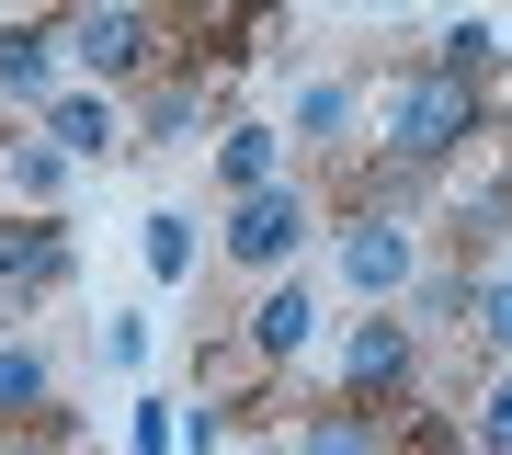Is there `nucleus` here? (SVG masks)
<instances>
[{
  "label": "nucleus",
  "instance_id": "f257e3e1",
  "mask_svg": "<svg viewBox=\"0 0 512 455\" xmlns=\"http://www.w3.org/2000/svg\"><path fill=\"white\" fill-rule=\"evenodd\" d=\"M467 137H478V80H456V69H410L399 103H387V160H399V171H444Z\"/></svg>",
  "mask_w": 512,
  "mask_h": 455
},
{
  "label": "nucleus",
  "instance_id": "f03ea898",
  "mask_svg": "<svg viewBox=\"0 0 512 455\" xmlns=\"http://www.w3.org/2000/svg\"><path fill=\"white\" fill-rule=\"evenodd\" d=\"M330 262H342V285L365 296V308H399L421 285V239H410L399 205H353V217L330 228Z\"/></svg>",
  "mask_w": 512,
  "mask_h": 455
},
{
  "label": "nucleus",
  "instance_id": "7ed1b4c3",
  "mask_svg": "<svg viewBox=\"0 0 512 455\" xmlns=\"http://www.w3.org/2000/svg\"><path fill=\"white\" fill-rule=\"evenodd\" d=\"M57 46H69V69L80 80H148V57H160V23L137 12V0H80L69 23H57Z\"/></svg>",
  "mask_w": 512,
  "mask_h": 455
},
{
  "label": "nucleus",
  "instance_id": "20e7f679",
  "mask_svg": "<svg viewBox=\"0 0 512 455\" xmlns=\"http://www.w3.org/2000/svg\"><path fill=\"white\" fill-rule=\"evenodd\" d=\"M308 228H319V205L296 194V182H262V194H228V228H217V251L239 273H285L296 251H308Z\"/></svg>",
  "mask_w": 512,
  "mask_h": 455
},
{
  "label": "nucleus",
  "instance_id": "39448f33",
  "mask_svg": "<svg viewBox=\"0 0 512 455\" xmlns=\"http://www.w3.org/2000/svg\"><path fill=\"white\" fill-rule=\"evenodd\" d=\"M410 364H421V342H410V319H399V308L353 319V330H342V399H399Z\"/></svg>",
  "mask_w": 512,
  "mask_h": 455
},
{
  "label": "nucleus",
  "instance_id": "423d86ee",
  "mask_svg": "<svg viewBox=\"0 0 512 455\" xmlns=\"http://www.w3.org/2000/svg\"><path fill=\"white\" fill-rule=\"evenodd\" d=\"M308 330H319V296L296 285V273H262L251 319H239V342H251V364H296V353H308Z\"/></svg>",
  "mask_w": 512,
  "mask_h": 455
},
{
  "label": "nucleus",
  "instance_id": "0eeeda50",
  "mask_svg": "<svg viewBox=\"0 0 512 455\" xmlns=\"http://www.w3.org/2000/svg\"><path fill=\"white\" fill-rule=\"evenodd\" d=\"M46 137L69 148V160H114V148H126L137 126H126V103H114V91L92 80V91H57V103H46Z\"/></svg>",
  "mask_w": 512,
  "mask_h": 455
},
{
  "label": "nucleus",
  "instance_id": "6e6552de",
  "mask_svg": "<svg viewBox=\"0 0 512 455\" xmlns=\"http://www.w3.org/2000/svg\"><path fill=\"white\" fill-rule=\"evenodd\" d=\"M57 35H35V23H12V35H0V103H23V114H46L57 91H69V69H57Z\"/></svg>",
  "mask_w": 512,
  "mask_h": 455
},
{
  "label": "nucleus",
  "instance_id": "1a4fd4ad",
  "mask_svg": "<svg viewBox=\"0 0 512 455\" xmlns=\"http://www.w3.org/2000/svg\"><path fill=\"white\" fill-rule=\"evenodd\" d=\"M57 285H69V239H57V228H12V217H0V296L23 308V296H57Z\"/></svg>",
  "mask_w": 512,
  "mask_h": 455
},
{
  "label": "nucleus",
  "instance_id": "9d476101",
  "mask_svg": "<svg viewBox=\"0 0 512 455\" xmlns=\"http://www.w3.org/2000/svg\"><path fill=\"white\" fill-rule=\"evenodd\" d=\"M205 114H217V103H205V69H171V80H148L137 137H148V148H194V137H205Z\"/></svg>",
  "mask_w": 512,
  "mask_h": 455
},
{
  "label": "nucleus",
  "instance_id": "9b49d317",
  "mask_svg": "<svg viewBox=\"0 0 512 455\" xmlns=\"http://www.w3.org/2000/svg\"><path fill=\"white\" fill-rule=\"evenodd\" d=\"M217 182H228V194L285 182V126H217Z\"/></svg>",
  "mask_w": 512,
  "mask_h": 455
},
{
  "label": "nucleus",
  "instance_id": "f8f14e48",
  "mask_svg": "<svg viewBox=\"0 0 512 455\" xmlns=\"http://www.w3.org/2000/svg\"><path fill=\"white\" fill-rule=\"evenodd\" d=\"M296 444H308V455H399V444H387V421H365V399H330Z\"/></svg>",
  "mask_w": 512,
  "mask_h": 455
},
{
  "label": "nucleus",
  "instance_id": "ddd939ff",
  "mask_svg": "<svg viewBox=\"0 0 512 455\" xmlns=\"http://www.w3.org/2000/svg\"><path fill=\"white\" fill-rule=\"evenodd\" d=\"M183 23H194V46H217V57H239L274 23V0H183Z\"/></svg>",
  "mask_w": 512,
  "mask_h": 455
},
{
  "label": "nucleus",
  "instance_id": "4468645a",
  "mask_svg": "<svg viewBox=\"0 0 512 455\" xmlns=\"http://www.w3.org/2000/svg\"><path fill=\"white\" fill-rule=\"evenodd\" d=\"M137 262L160 273V285H183V273H194V217H183V205H160V217H137Z\"/></svg>",
  "mask_w": 512,
  "mask_h": 455
},
{
  "label": "nucleus",
  "instance_id": "2eb2a0df",
  "mask_svg": "<svg viewBox=\"0 0 512 455\" xmlns=\"http://www.w3.org/2000/svg\"><path fill=\"white\" fill-rule=\"evenodd\" d=\"M57 171H69V148H57V137H46V148H23V137L0 148V194H12V205H46Z\"/></svg>",
  "mask_w": 512,
  "mask_h": 455
},
{
  "label": "nucleus",
  "instance_id": "dca6fc26",
  "mask_svg": "<svg viewBox=\"0 0 512 455\" xmlns=\"http://www.w3.org/2000/svg\"><path fill=\"white\" fill-rule=\"evenodd\" d=\"M35 410H46V353L0 342V421H35Z\"/></svg>",
  "mask_w": 512,
  "mask_h": 455
},
{
  "label": "nucleus",
  "instance_id": "f3484780",
  "mask_svg": "<svg viewBox=\"0 0 512 455\" xmlns=\"http://www.w3.org/2000/svg\"><path fill=\"white\" fill-rule=\"evenodd\" d=\"M501 57H512V46L490 35V23H467V12H456V23H444V46H433V69H456V80H478V69H501Z\"/></svg>",
  "mask_w": 512,
  "mask_h": 455
},
{
  "label": "nucleus",
  "instance_id": "a211bd4d",
  "mask_svg": "<svg viewBox=\"0 0 512 455\" xmlns=\"http://www.w3.org/2000/svg\"><path fill=\"white\" fill-rule=\"evenodd\" d=\"M126 455H183V399H137V421H126Z\"/></svg>",
  "mask_w": 512,
  "mask_h": 455
},
{
  "label": "nucleus",
  "instance_id": "6ab92c4d",
  "mask_svg": "<svg viewBox=\"0 0 512 455\" xmlns=\"http://www.w3.org/2000/svg\"><path fill=\"white\" fill-rule=\"evenodd\" d=\"M353 126V91L342 80H308V91H296V137H342Z\"/></svg>",
  "mask_w": 512,
  "mask_h": 455
},
{
  "label": "nucleus",
  "instance_id": "aec40b11",
  "mask_svg": "<svg viewBox=\"0 0 512 455\" xmlns=\"http://www.w3.org/2000/svg\"><path fill=\"white\" fill-rule=\"evenodd\" d=\"M467 330L512 364V273H478V319H467Z\"/></svg>",
  "mask_w": 512,
  "mask_h": 455
},
{
  "label": "nucleus",
  "instance_id": "412c9836",
  "mask_svg": "<svg viewBox=\"0 0 512 455\" xmlns=\"http://www.w3.org/2000/svg\"><path fill=\"white\" fill-rule=\"evenodd\" d=\"M478 455H512V364L490 376V399H478Z\"/></svg>",
  "mask_w": 512,
  "mask_h": 455
},
{
  "label": "nucleus",
  "instance_id": "4be33fe9",
  "mask_svg": "<svg viewBox=\"0 0 512 455\" xmlns=\"http://www.w3.org/2000/svg\"><path fill=\"white\" fill-rule=\"evenodd\" d=\"M183 444H194V455H228V433H217V399H194V421H183Z\"/></svg>",
  "mask_w": 512,
  "mask_h": 455
},
{
  "label": "nucleus",
  "instance_id": "5701e85b",
  "mask_svg": "<svg viewBox=\"0 0 512 455\" xmlns=\"http://www.w3.org/2000/svg\"><path fill=\"white\" fill-rule=\"evenodd\" d=\"M251 455H308V444H285V433H274V444H251Z\"/></svg>",
  "mask_w": 512,
  "mask_h": 455
},
{
  "label": "nucleus",
  "instance_id": "b1692460",
  "mask_svg": "<svg viewBox=\"0 0 512 455\" xmlns=\"http://www.w3.org/2000/svg\"><path fill=\"white\" fill-rule=\"evenodd\" d=\"M69 12H80V0H69Z\"/></svg>",
  "mask_w": 512,
  "mask_h": 455
},
{
  "label": "nucleus",
  "instance_id": "393cba45",
  "mask_svg": "<svg viewBox=\"0 0 512 455\" xmlns=\"http://www.w3.org/2000/svg\"><path fill=\"white\" fill-rule=\"evenodd\" d=\"M501 46H512V35H501Z\"/></svg>",
  "mask_w": 512,
  "mask_h": 455
}]
</instances>
